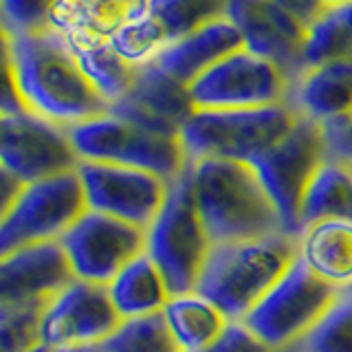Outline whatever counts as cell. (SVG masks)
<instances>
[{"instance_id": "cell-1", "label": "cell", "mask_w": 352, "mask_h": 352, "mask_svg": "<svg viewBox=\"0 0 352 352\" xmlns=\"http://www.w3.org/2000/svg\"><path fill=\"white\" fill-rule=\"evenodd\" d=\"M3 42L5 75L31 113L64 128L110 113V104L86 77L62 33L3 31Z\"/></svg>"}, {"instance_id": "cell-2", "label": "cell", "mask_w": 352, "mask_h": 352, "mask_svg": "<svg viewBox=\"0 0 352 352\" xmlns=\"http://www.w3.org/2000/svg\"><path fill=\"white\" fill-rule=\"evenodd\" d=\"M187 172L212 245L267 238L284 231L278 209L249 163L201 159L187 165Z\"/></svg>"}, {"instance_id": "cell-3", "label": "cell", "mask_w": 352, "mask_h": 352, "mask_svg": "<svg viewBox=\"0 0 352 352\" xmlns=\"http://www.w3.org/2000/svg\"><path fill=\"white\" fill-rule=\"evenodd\" d=\"M297 260L295 236L275 234L256 240L214 245L196 284V293L242 322Z\"/></svg>"}, {"instance_id": "cell-4", "label": "cell", "mask_w": 352, "mask_h": 352, "mask_svg": "<svg viewBox=\"0 0 352 352\" xmlns=\"http://www.w3.org/2000/svg\"><path fill=\"white\" fill-rule=\"evenodd\" d=\"M300 115L289 104L247 110H196L181 130L187 161L253 163L289 135Z\"/></svg>"}, {"instance_id": "cell-5", "label": "cell", "mask_w": 352, "mask_h": 352, "mask_svg": "<svg viewBox=\"0 0 352 352\" xmlns=\"http://www.w3.org/2000/svg\"><path fill=\"white\" fill-rule=\"evenodd\" d=\"M212 247L185 170L170 185L163 209L146 229V253L159 267L170 293L179 295L196 289Z\"/></svg>"}, {"instance_id": "cell-6", "label": "cell", "mask_w": 352, "mask_h": 352, "mask_svg": "<svg viewBox=\"0 0 352 352\" xmlns=\"http://www.w3.org/2000/svg\"><path fill=\"white\" fill-rule=\"evenodd\" d=\"M69 135L82 161L146 170L168 183L179 179L190 163L181 137L159 135L110 113L69 128Z\"/></svg>"}, {"instance_id": "cell-7", "label": "cell", "mask_w": 352, "mask_h": 352, "mask_svg": "<svg viewBox=\"0 0 352 352\" xmlns=\"http://www.w3.org/2000/svg\"><path fill=\"white\" fill-rule=\"evenodd\" d=\"M86 209L77 170L22 185L14 203L0 212V256L29 245L62 240Z\"/></svg>"}, {"instance_id": "cell-8", "label": "cell", "mask_w": 352, "mask_h": 352, "mask_svg": "<svg viewBox=\"0 0 352 352\" xmlns=\"http://www.w3.org/2000/svg\"><path fill=\"white\" fill-rule=\"evenodd\" d=\"M339 295L341 291L322 282L300 260H295L278 284L251 308L242 324L271 350L282 352L297 344L326 315Z\"/></svg>"}, {"instance_id": "cell-9", "label": "cell", "mask_w": 352, "mask_h": 352, "mask_svg": "<svg viewBox=\"0 0 352 352\" xmlns=\"http://www.w3.org/2000/svg\"><path fill=\"white\" fill-rule=\"evenodd\" d=\"M326 159L324 126L300 117L278 146L249 163L278 209L286 234L297 236L300 231L304 192Z\"/></svg>"}, {"instance_id": "cell-10", "label": "cell", "mask_w": 352, "mask_h": 352, "mask_svg": "<svg viewBox=\"0 0 352 352\" xmlns=\"http://www.w3.org/2000/svg\"><path fill=\"white\" fill-rule=\"evenodd\" d=\"M291 82L273 62L238 49L187 86L196 110H247L286 104Z\"/></svg>"}, {"instance_id": "cell-11", "label": "cell", "mask_w": 352, "mask_h": 352, "mask_svg": "<svg viewBox=\"0 0 352 352\" xmlns=\"http://www.w3.org/2000/svg\"><path fill=\"white\" fill-rule=\"evenodd\" d=\"M0 165L22 185L75 172L80 168L69 128L31 110L0 115Z\"/></svg>"}, {"instance_id": "cell-12", "label": "cell", "mask_w": 352, "mask_h": 352, "mask_svg": "<svg viewBox=\"0 0 352 352\" xmlns=\"http://www.w3.org/2000/svg\"><path fill=\"white\" fill-rule=\"evenodd\" d=\"M60 242L77 280L108 286L128 262L146 251V229L86 209Z\"/></svg>"}, {"instance_id": "cell-13", "label": "cell", "mask_w": 352, "mask_h": 352, "mask_svg": "<svg viewBox=\"0 0 352 352\" xmlns=\"http://www.w3.org/2000/svg\"><path fill=\"white\" fill-rule=\"evenodd\" d=\"M88 209L148 229L165 205L170 185L161 176L115 163L82 161L80 168Z\"/></svg>"}, {"instance_id": "cell-14", "label": "cell", "mask_w": 352, "mask_h": 352, "mask_svg": "<svg viewBox=\"0 0 352 352\" xmlns=\"http://www.w3.org/2000/svg\"><path fill=\"white\" fill-rule=\"evenodd\" d=\"M124 324L102 284L75 280L44 308L40 339L58 352L102 346Z\"/></svg>"}, {"instance_id": "cell-15", "label": "cell", "mask_w": 352, "mask_h": 352, "mask_svg": "<svg viewBox=\"0 0 352 352\" xmlns=\"http://www.w3.org/2000/svg\"><path fill=\"white\" fill-rule=\"evenodd\" d=\"M231 0H150L146 16L115 38L113 47L126 62L146 66L179 40L227 18Z\"/></svg>"}, {"instance_id": "cell-16", "label": "cell", "mask_w": 352, "mask_h": 352, "mask_svg": "<svg viewBox=\"0 0 352 352\" xmlns=\"http://www.w3.org/2000/svg\"><path fill=\"white\" fill-rule=\"evenodd\" d=\"M227 18L240 31L245 49L273 62L293 82L306 69V27L273 0H231Z\"/></svg>"}, {"instance_id": "cell-17", "label": "cell", "mask_w": 352, "mask_h": 352, "mask_svg": "<svg viewBox=\"0 0 352 352\" xmlns=\"http://www.w3.org/2000/svg\"><path fill=\"white\" fill-rule=\"evenodd\" d=\"M75 280L60 240L0 256V304L51 302Z\"/></svg>"}, {"instance_id": "cell-18", "label": "cell", "mask_w": 352, "mask_h": 352, "mask_svg": "<svg viewBox=\"0 0 352 352\" xmlns=\"http://www.w3.org/2000/svg\"><path fill=\"white\" fill-rule=\"evenodd\" d=\"M148 5L150 0H60L51 29L62 33L73 51L106 47L146 16Z\"/></svg>"}, {"instance_id": "cell-19", "label": "cell", "mask_w": 352, "mask_h": 352, "mask_svg": "<svg viewBox=\"0 0 352 352\" xmlns=\"http://www.w3.org/2000/svg\"><path fill=\"white\" fill-rule=\"evenodd\" d=\"M194 113L196 108L187 88L150 64L141 66L135 88L110 108V115L168 137H181L183 126Z\"/></svg>"}, {"instance_id": "cell-20", "label": "cell", "mask_w": 352, "mask_h": 352, "mask_svg": "<svg viewBox=\"0 0 352 352\" xmlns=\"http://www.w3.org/2000/svg\"><path fill=\"white\" fill-rule=\"evenodd\" d=\"M286 104L300 117L322 126L352 115V62L308 66L291 82Z\"/></svg>"}, {"instance_id": "cell-21", "label": "cell", "mask_w": 352, "mask_h": 352, "mask_svg": "<svg viewBox=\"0 0 352 352\" xmlns=\"http://www.w3.org/2000/svg\"><path fill=\"white\" fill-rule=\"evenodd\" d=\"M297 260L337 291L352 289V218H324L295 236Z\"/></svg>"}, {"instance_id": "cell-22", "label": "cell", "mask_w": 352, "mask_h": 352, "mask_svg": "<svg viewBox=\"0 0 352 352\" xmlns=\"http://www.w3.org/2000/svg\"><path fill=\"white\" fill-rule=\"evenodd\" d=\"M242 47H245V42H242V36L234 22L229 18H220L172 44L159 58H154L150 66L187 88L209 66H214L225 55Z\"/></svg>"}, {"instance_id": "cell-23", "label": "cell", "mask_w": 352, "mask_h": 352, "mask_svg": "<svg viewBox=\"0 0 352 352\" xmlns=\"http://www.w3.org/2000/svg\"><path fill=\"white\" fill-rule=\"evenodd\" d=\"M106 289L124 322L163 313L172 297L168 282L146 251L128 262Z\"/></svg>"}, {"instance_id": "cell-24", "label": "cell", "mask_w": 352, "mask_h": 352, "mask_svg": "<svg viewBox=\"0 0 352 352\" xmlns=\"http://www.w3.org/2000/svg\"><path fill=\"white\" fill-rule=\"evenodd\" d=\"M161 315L181 352H203L229 326V317L196 291L172 295Z\"/></svg>"}, {"instance_id": "cell-25", "label": "cell", "mask_w": 352, "mask_h": 352, "mask_svg": "<svg viewBox=\"0 0 352 352\" xmlns=\"http://www.w3.org/2000/svg\"><path fill=\"white\" fill-rule=\"evenodd\" d=\"M324 218H352V168L335 159H326L308 183L300 209V229Z\"/></svg>"}, {"instance_id": "cell-26", "label": "cell", "mask_w": 352, "mask_h": 352, "mask_svg": "<svg viewBox=\"0 0 352 352\" xmlns=\"http://www.w3.org/2000/svg\"><path fill=\"white\" fill-rule=\"evenodd\" d=\"M341 60L352 62V0L324 9L313 25L306 27V69L308 66Z\"/></svg>"}, {"instance_id": "cell-27", "label": "cell", "mask_w": 352, "mask_h": 352, "mask_svg": "<svg viewBox=\"0 0 352 352\" xmlns=\"http://www.w3.org/2000/svg\"><path fill=\"white\" fill-rule=\"evenodd\" d=\"M73 53L80 60V66L86 73V77L93 82L99 95L110 104V108L119 104L135 88L141 66L126 62L115 51L113 44L88 49V51H73Z\"/></svg>"}, {"instance_id": "cell-28", "label": "cell", "mask_w": 352, "mask_h": 352, "mask_svg": "<svg viewBox=\"0 0 352 352\" xmlns=\"http://www.w3.org/2000/svg\"><path fill=\"white\" fill-rule=\"evenodd\" d=\"M282 352H352V289L341 291L326 315Z\"/></svg>"}, {"instance_id": "cell-29", "label": "cell", "mask_w": 352, "mask_h": 352, "mask_svg": "<svg viewBox=\"0 0 352 352\" xmlns=\"http://www.w3.org/2000/svg\"><path fill=\"white\" fill-rule=\"evenodd\" d=\"M104 352H181L163 315L128 319L104 344Z\"/></svg>"}, {"instance_id": "cell-30", "label": "cell", "mask_w": 352, "mask_h": 352, "mask_svg": "<svg viewBox=\"0 0 352 352\" xmlns=\"http://www.w3.org/2000/svg\"><path fill=\"white\" fill-rule=\"evenodd\" d=\"M47 304H0V352H29L40 344V326Z\"/></svg>"}, {"instance_id": "cell-31", "label": "cell", "mask_w": 352, "mask_h": 352, "mask_svg": "<svg viewBox=\"0 0 352 352\" xmlns=\"http://www.w3.org/2000/svg\"><path fill=\"white\" fill-rule=\"evenodd\" d=\"M3 31L33 33L51 29V16L60 0H0Z\"/></svg>"}, {"instance_id": "cell-32", "label": "cell", "mask_w": 352, "mask_h": 352, "mask_svg": "<svg viewBox=\"0 0 352 352\" xmlns=\"http://www.w3.org/2000/svg\"><path fill=\"white\" fill-rule=\"evenodd\" d=\"M203 352H275L260 341L242 322H229L225 333Z\"/></svg>"}, {"instance_id": "cell-33", "label": "cell", "mask_w": 352, "mask_h": 352, "mask_svg": "<svg viewBox=\"0 0 352 352\" xmlns=\"http://www.w3.org/2000/svg\"><path fill=\"white\" fill-rule=\"evenodd\" d=\"M324 137L328 159H335L352 168V115L337 119L333 124H326Z\"/></svg>"}, {"instance_id": "cell-34", "label": "cell", "mask_w": 352, "mask_h": 352, "mask_svg": "<svg viewBox=\"0 0 352 352\" xmlns=\"http://www.w3.org/2000/svg\"><path fill=\"white\" fill-rule=\"evenodd\" d=\"M273 3L289 11V14L300 20L304 27L313 25L319 18V14L324 11L322 0H273Z\"/></svg>"}, {"instance_id": "cell-35", "label": "cell", "mask_w": 352, "mask_h": 352, "mask_svg": "<svg viewBox=\"0 0 352 352\" xmlns=\"http://www.w3.org/2000/svg\"><path fill=\"white\" fill-rule=\"evenodd\" d=\"M29 352H58V350L51 348L49 344H44V341H40V344H38V346H33Z\"/></svg>"}, {"instance_id": "cell-36", "label": "cell", "mask_w": 352, "mask_h": 352, "mask_svg": "<svg viewBox=\"0 0 352 352\" xmlns=\"http://www.w3.org/2000/svg\"><path fill=\"white\" fill-rule=\"evenodd\" d=\"M322 3H324V9H328V7H337V5L350 3V0H322Z\"/></svg>"}, {"instance_id": "cell-37", "label": "cell", "mask_w": 352, "mask_h": 352, "mask_svg": "<svg viewBox=\"0 0 352 352\" xmlns=\"http://www.w3.org/2000/svg\"><path fill=\"white\" fill-rule=\"evenodd\" d=\"M66 352H104L102 346H91V348H77V350H66Z\"/></svg>"}]
</instances>
